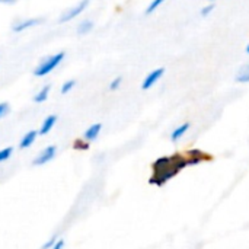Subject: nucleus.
<instances>
[{"mask_svg": "<svg viewBox=\"0 0 249 249\" xmlns=\"http://www.w3.org/2000/svg\"><path fill=\"white\" fill-rule=\"evenodd\" d=\"M64 57H66V53H64V51H60V53L47 55V57L42 58V60L39 61V64L35 67L34 74H35L36 77H44V76L50 74L51 71H54V70L63 63Z\"/></svg>", "mask_w": 249, "mask_h": 249, "instance_id": "2", "label": "nucleus"}, {"mask_svg": "<svg viewBox=\"0 0 249 249\" xmlns=\"http://www.w3.org/2000/svg\"><path fill=\"white\" fill-rule=\"evenodd\" d=\"M101 130H102V124H101V123H95V124H92V125L85 131L83 139H85L86 142H93V140L98 139Z\"/></svg>", "mask_w": 249, "mask_h": 249, "instance_id": "7", "label": "nucleus"}, {"mask_svg": "<svg viewBox=\"0 0 249 249\" xmlns=\"http://www.w3.org/2000/svg\"><path fill=\"white\" fill-rule=\"evenodd\" d=\"M12 153H13V147H4V149H1L0 150V163L4 162V160H7L12 156Z\"/></svg>", "mask_w": 249, "mask_h": 249, "instance_id": "16", "label": "nucleus"}, {"mask_svg": "<svg viewBox=\"0 0 249 249\" xmlns=\"http://www.w3.org/2000/svg\"><path fill=\"white\" fill-rule=\"evenodd\" d=\"M235 80H236L238 83H248L249 82V63L244 64V66L239 69V71L236 73V77H235Z\"/></svg>", "mask_w": 249, "mask_h": 249, "instance_id": "13", "label": "nucleus"}, {"mask_svg": "<svg viewBox=\"0 0 249 249\" xmlns=\"http://www.w3.org/2000/svg\"><path fill=\"white\" fill-rule=\"evenodd\" d=\"M63 247H64V241H63V239H58V242H57L51 249H63Z\"/></svg>", "mask_w": 249, "mask_h": 249, "instance_id": "21", "label": "nucleus"}, {"mask_svg": "<svg viewBox=\"0 0 249 249\" xmlns=\"http://www.w3.org/2000/svg\"><path fill=\"white\" fill-rule=\"evenodd\" d=\"M197 150L190 152V158L185 155L177 153L174 156H166L162 159H158L153 163V175L150 178V184L163 185L166 181H169L172 177H175L179 171H182L190 163H200V160L194 159Z\"/></svg>", "mask_w": 249, "mask_h": 249, "instance_id": "1", "label": "nucleus"}, {"mask_svg": "<svg viewBox=\"0 0 249 249\" xmlns=\"http://www.w3.org/2000/svg\"><path fill=\"white\" fill-rule=\"evenodd\" d=\"M121 83H123V77H120V76H118V77H115V79H114V80H111V83H109V90H112V92H114V90H117V89L121 86Z\"/></svg>", "mask_w": 249, "mask_h": 249, "instance_id": "17", "label": "nucleus"}, {"mask_svg": "<svg viewBox=\"0 0 249 249\" xmlns=\"http://www.w3.org/2000/svg\"><path fill=\"white\" fill-rule=\"evenodd\" d=\"M57 242H58V236H55V235H54V236H51V238H50V241H48V242H45V244L42 245V248L41 249H51L54 245H55V244H57Z\"/></svg>", "mask_w": 249, "mask_h": 249, "instance_id": "18", "label": "nucleus"}, {"mask_svg": "<svg viewBox=\"0 0 249 249\" xmlns=\"http://www.w3.org/2000/svg\"><path fill=\"white\" fill-rule=\"evenodd\" d=\"M0 1H1V0H0Z\"/></svg>", "mask_w": 249, "mask_h": 249, "instance_id": "23", "label": "nucleus"}, {"mask_svg": "<svg viewBox=\"0 0 249 249\" xmlns=\"http://www.w3.org/2000/svg\"><path fill=\"white\" fill-rule=\"evenodd\" d=\"M39 22H41V20H39L38 18L22 19V20H18V22L13 25V28H12V29H13L16 34H20V32H23V31H28V29H31V28L36 26Z\"/></svg>", "mask_w": 249, "mask_h": 249, "instance_id": "6", "label": "nucleus"}, {"mask_svg": "<svg viewBox=\"0 0 249 249\" xmlns=\"http://www.w3.org/2000/svg\"><path fill=\"white\" fill-rule=\"evenodd\" d=\"M50 90H51V86H50V85L42 86V88L35 93L34 101H35L36 104H42V102H45V101L48 99V96H50Z\"/></svg>", "mask_w": 249, "mask_h": 249, "instance_id": "11", "label": "nucleus"}, {"mask_svg": "<svg viewBox=\"0 0 249 249\" xmlns=\"http://www.w3.org/2000/svg\"><path fill=\"white\" fill-rule=\"evenodd\" d=\"M7 112H9V105L6 102H1L0 104V118H3Z\"/></svg>", "mask_w": 249, "mask_h": 249, "instance_id": "19", "label": "nucleus"}, {"mask_svg": "<svg viewBox=\"0 0 249 249\" xmlns=\"http://www.w3.org/2000/svg\"><path fill=\"white\" fill-rule=\"evenodd\" d=\"M57 155V147L55 146H47L34 160H32V165L34 166H42V165H47L50 160H53Z\"/></svg>", "mask_w": 249, "mask_h": 249, "instance_id": "4", "label": "nucleus"}, {"mask_svg": "<svg viewBox=\"0 0 249 249\" xmlns=\"http://www.w3.org/2000/svg\"><path fill=\"white\" fill-rule=\"evenodd\" d=\"M165 1H166V0H152V1L149 3L147 9H146V15H150V13H153L155 10H158Z\"/></svg>", "mask_w": 249, "mask_h": 249, "instance_id": "14", "label": "nucleus"}, {"mask_svg": "<svg viewBox=\"0 0 249 249\" xmlns=\"http://www.w3.org/2000/svg\"><path fill=\"white\" fill-rule=\"evenodd\" d=\"M89 1H90V0H82V1H79L77 4H74V6L66 9V10L61 13L60 19H58L60 23H67V22H71V20H74L76 18H79V16L86 10V7L89 6Z\"/></svg>", "mask_w": 249, "mask_h": 249, "instance_id": "3", "label": "nucleus"}, {"mask_svg": "<svg viewBox=\"0 0 249 249\" xmlns=\"http://www.w3.org/2000/svg\"><path fill=\"white\" fill-rule=\"evenodd\" d=\"M188 128H190V123H184V124H181L179 127H177L174 131H172V134H171V140L175 143V142H178L187 131H188Z\"/></svg>", "mask_w": 249, "mask_h": 249, "instance_id": "12", "label": "nucleus"}, {"mask_svg": "<svg viewBox=\"0 0 249 249\" xmlns=\"http://www.w3.org/2000/svg\"><path fill=\"white\" fill-rule=\"evenodd\" d=\"M55 123H57V117H55V115H48V117L42 121L41 128H39L38 134H41V136H47V134L53 130V127L55 125Z\"/></svg>", "mask_w": 249, "mask_h": 249, "instance_id": "8", "label": "nucleus"}, {"mask_svg": "<svg viewBox=\"0 0 249 249\" xmlns=\"http://www.w3.org/2000/svg\"><path fill=\"white\" fill-rule=\"evenodd\" d=\"M247 53L249 54V44H248V47H247Z\"/></svg>", "mask_w": 249, "mask_h": 249, "instance_id": "22", "label": "nucleus"}, {"mask_svg": "<svg viewBox=\"0 0 249 249\" xmlns=\"http://www.w3.org/2000/svg\"><path fill=\"white\" fill-rule=\"evenodd\" d=\"M36 137H38V131H35V130L28 131V133L22 137V140H20V143H19V147H20V149H28V147H31V146L35 143Z\"/></svg>", "mask_w": 249, "mask_h": 249, "instance_id": "9", "label": "nucleus"}, {"mask_svg": "<svg viewBox=\"0 0 249 249\" xmlns=\"http://www.w3.org/2000/svg\"><path fill=\"white\" fill-rule=\"evenodd\" d=\"M76 86V80H66L63 85H61V93L63 95H67L69 92H71L73 90V88Z\"/></svg>", "mask_w": 249, "mask_h": 249, "instance_id": "15", "label": "nucleus"}, {"mask_svg": "<svg viewBox=\"0 0 249 249\" xmlns=\"http://www.w3.org/2000/svg\"><path fill=\"white\" fill-rule=\"evenodd\" d=\"M213 9H214V4H209V6L203 7V9H201V16H207V15H210V13L213 12Z\"/></svg>", "mask_w": 249, "mask_h": 249, "instance_id": "20", "label": "nucleus"}, {"mask_svg": "<svg viewBox=\"0 0 249 249\" xmlns=\"http://www.w3.org/2000/svg\"><path fill=\"white\" fill-rule=\"evenodd\" d=\"M93 26H95L93 20H90V19H83L82 22L77 23L76 32H77V35H88V34H90V31L93 29Z\"/></svg>", "mask_w": 249, "mask_h": 249, "instance_id": "10", "label": "nucleus"}, {"mask_svg": "<svg viewBox=\"0 0 249 249\" xmlns=\"http://www.w3.org/2000/svg\"><path fill=\"white\" fill-rule=\"evenodd\" d=\"M163 74H165V69H163V67H159V69L152 70V71L144 77V80H143V83H142V89H143V90L150 89L152 86H155V85L162 79Z\"/></svg>", "mask_w": 249, "mask_h": 249, "instance_id": "5", "label": "nucleus"}]
</instances>
